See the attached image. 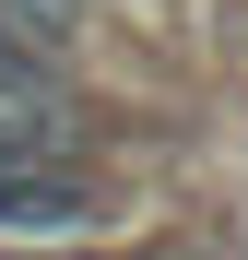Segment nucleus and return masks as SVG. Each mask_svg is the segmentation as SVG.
<instances>
[{
    "label": "nucleus",
    "mask_w": 248,
    "mask_h": 260,
    "mask_svg": "<svg viewBox=\"0 0 248 260\" xmlns=\"http://www.w3.org/2000/svg\"><path fill=\"white\" fill-rule=\"evenodd\" d=\"M59 95H71L59 48H48V36H24L12 12H0V118H59Z\"/></svg>",
    "instance_id": "nucleus-2"
},
{
    "label": "nucleus",
    "mask_w": 248,
    "mask_h": 260,
    "mask_svg": "<svg viewBox=\"0 0 248 260\" xmlns=\"http://www.w3.org/2000/svg\"><path fill=\"white\" fill-rule=\"evenodd\" d=\"M0 260H95V248H0Z\"/></svg>",
    "instance_id": "nucleus-3"
},
{
    "label": "nucleus",
    "mask_w": 248,
    "mask_h": 260,
    "mask_svg": "<svg viewBox=\"0 0 248 260\" xmlns=\"http://www.w3.org/2000/svg\"><path fill=\"white\" fill-rule=\"evenodd\" d=\"M95 213V178L59 142V118H0V225L12 237H59Z\"/></svg>",
    "instance_id": "nucleus-1"
}]
</instances>
